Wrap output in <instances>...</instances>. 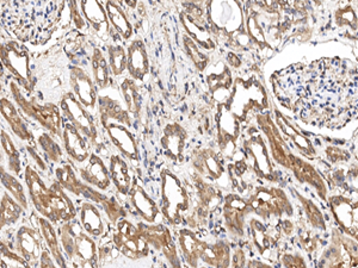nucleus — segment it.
I'll return each mask as SVG.
<instances>
[{
    "mask_svg": "<svg viewBox=\"0 0 358 268\" xmlns=\"http://www.w3.org/2000/svg\"><path fill=\"white\" fill-rule=\"evenodd\" d=\"M273 92L303 124L338 129L358 119V66L350 59L300 62L273 77Z\"/></svg>",
    "mask_w": 358,
    "mask_h": 268,
    "instance_id": "f257e3e1",
    "label": "nucleus"
},
{
    "mask_svg": "<svg viewBox=\"0 0 358 268\" xmlns=\"http://www.w3.org/2000/svg\"><path fill=\"white\" fill-rule=\"evenodd\" d=\"M256 121L258 129L264 134L273 163L292 172L299 183L312 187L322 202H327L329 187L325 179L312 163L292 151L273 117L268 114H257Z\"/></svg>",
    "mask_w": 358,
    "mask_h": 268,
    "instance_id": "f03ea898",
    "label": "nucleus"
},
{
    "mask_svg": "<svg viewBox=\"0 0 358 268\" xmlns=\"http://www.w3.org/2000/svg\"><path fill=\"white\" fill-rule=\"evenodd\" d=\"M24 180L29 197L40 216L59 225L77 218V207L57 180L47 186L40 173L30 165L25 166Z\"/></svg>",
    "mask_w": 358,
    "mask_h": 268,
    "instance_id": "7ed1b4c3",
    "label": "nucleus"
},
{
    "mask_svg": "<svg viewBox=\"0 0 358 268\" xmlns=\"http://www.w3.org/2000/svg\"><path fill=\"white\" fill-rule=\"evenodd\" d=\"M57 235L66 259L73 268H98L97 244L94 237L84 230L79 220L60 224Z\"/></svg>",
    "mask_w": 358,
    "mask_h": 268,
    "instance_id": "20e7f679",
    "label": "nucleus"
},
{
    "mask_svg": "<svg viewBox=\"0 0 358 268\" xmlns=\"http://www.w3.org/2000/svg\"><path fill=\"white\" fill-rule=\"evenodd\" d=\"M10 91L15 104L22 114L38 123L42 128H45L47 133L53 135L54 137L62 138V131L66 123L60 106H57L53 103L41 104L34 97L28 98L27 94H29L13 79L10 82Z\"/></svg>",
    "mask_w": 358,
    "mask_h": 268,
    "instance_id": "39448f33",
    "label": "nucleus"
},
{
    "mask_svg": "<svg viewBox=\"0 0 358 268\" xmlns=\"http://www.w3.org/2000/svg\"><path fill=\"white\" fill-rule=\"evenodd\" d=\"M206 8L208 28L216 42L224 38L231 43L236 35L246 31L244 8L239 1H210Z\"/></svg>",
    "mask_w": 358,
    "mask_h": 268,
    "instance_id": "423d86ee",
    "label": "nucleus"
},
{
    "mask_svg": "<svg viewBox=\"0 0 358 268\" xmlns=\"http://www.w3.org/2000/svg\"><path fill=\"white\" fill-rule=\"evenodd\" d=\"M248 202L252 212L264 222L290 218L294 216L289 197L285 190L278 187L257 186Z\"/></svg>",
    "mask_w": 358,
    "mask_h": 268,
    "instance_id": "0eeeda50",
    "label": "nucleus"
},
{
    "mask_svg": "<svg viewBox=\"0 0 358 268\" xmlns=\"http://www.w3.org/2000/svg\"><path fill=\"white\" fill-rule=\"evenodd\" d=\"M317 268H358L357 241L332 228L330 240L319 255Z\"/></svg>",
    "mask_w": 358,
    "mask_h": 268,
    "instance_id": "6e6552de",
    "label": "nucleus"
},
{
    "mask_svg": "<svg viewBox=\"0 0 358 268\" xmlns=\"http://www.w3.org/2000/svg\"><path fill=\"white\" fill-rule=\"evenodd\" d=\"M243 149L248 158V163L252 165V172L257 177L268 183H278L280 174L273 165V158L262 131L257 128H250L245 133Z\"/></svg>",
    "mask_w": 358,
    "mask_h": 268,
    "instance_id": "1a4fd4ad",
    "label": "nucleus"
},
{
    "mask_svg": "<svg viewBox=\"0 0 358 268\" xmlns=\"http://www.w3.org/2000/svg\"><path fill=\"white\" fill-rule=\"evenodd\" d=\"M190 211L187 187L172 172L162 174V212L170 224H179Z\"/></svg>",
    "mask_w": 358,
    "mask_h": 268,
    "instance_id": "9d476101",
    "label": "nucleus"
},
{
    "mask_svg": "<svg viewBox=\"0 0 358 268\" xmlns=\"http://www.w3.org/2000/svg\"><path fill=\"white\" fill-rule=\"evenodd\" d=\"M1 64L13 80L24 89L27 94L33 92L35 80L30 66V54L24 45L17 41H6L0 49Z\"/></svg>",
    "mask_w": 358,
    "mask_h": 268,
    "instance_id": "9b49d317",
    "label": "nucleus"
},
{
    "mask_svg": "<svg viewBox=\"0 0 358 268\" xmlns=\"http://www.w3.org/2000/svg\"><path fill=\"white\" fill-rule=\"evenodd\" d=\"M327 205L338 229L358 242V198L334 193L329 195Z\"/></svg>",
    "mask_w": 358,
    "mask_h": 268,
    "instance_id": "f8f14e48",
    "label": "nucleus"
},
{
    "mask_svg": "<svg viewBox=\"0 0 358 268\" xmlns=\"http://www.w3.org/2000/svg\"><path fill=\"white\" fill-rule=\"evenodd\" d=\"M60 110L62 116L67 119V122L82 133L83 136L94 143L97 138L98 131L91 111L87 110L82 103L78 100L72 91L66 92L60 99Z\"/></svg>",
    "mask_w": 358,
    "mask_h": 268,
    "instance_id": "ddd939ff",
    "label": "nucleus"
},
{
    "mask_svg": "<svg viewBox=\"0 0 358 268\" xmlns=\"http://www.w3.org/2000/svg\"><path fill=\"white\" fill-rule=\"evenodd\" d=\"M113 242L118 252L133 260L146 258L150 253V246L138 230V225H134L129 221H120L116 224Z\"/></svg>",
    "mask_w": 358,
    "mask_h": 268,
    "instance_id": "4468645a",
    "label": "nucleus"
},
{
    "mask_svg": "<svg viewBox=\"0 0 358 268\" xmlns=\"http://www.w3.org/2000/svg\"><path fill=\"white\" fill-rule=\"evenodd\" d=\"M241 119L233 114L229 106H217L215 116L216 140L222 154L232 155L236 151L238 138L241 137Z\"/></svg>",
    "mask_w": 358,
    "mask_h": 268,
    "instance_id": "2eb2a0df",
    "label": "nucleus"
},
{
    "mask_svg": "<svg viewBox=\"0 0 358 268\" xmlns=\"http://www.w3.org/2000/svg\"><path fill=\"white\" fill-rule=\"evenodd\" d=\"M252 210L250 207L248 200L243 198L236 193H228L224 197L222 217H224V229L228 234L241 239L245 236V221Z\"/></svg>",
    "mask_w": 358,
    "mask_h": 268,
    "instance_id": "dca6fc26",
    "label": "nucleus"
},
{
    "mask_svg": "<svg viewBox=\"0 0 358 268\" xmlns=\"http://www.w3.org/2000/svg\"><path fill=\"white\" fill-rule=\"evenodd\" d=\"M138 228L150 247L163 253L172 267L180 268L177 247L169 228L163 224H148L143 222L138 223Z\"/></svg>",
    "mask_w": 358,
    "mask_h": 268,
    "instance_id": "f3484780",
    "label": "nucleus"
},
{
    "mask_svg": "<svg viewBox=\"0 0 358 268\" xmlns=\"http://www.w3.org/2000/svg\"><path fill=\"white\" fill-rule=\"evenodd\" d=\"M69 82L72 87V94L78 100L90 111L96 110L98 106V89L94 82V77L86 72L85 68L74 65L69 70Z\"/></svg>",
    "mask_w": 358,
    "mask_h": 268,
    "instance_id": "a211bd4d",
    "label": "nucleus"
},
{
    "mask_svg": "<svg viewBox=\"0 0 358 268\" xmlns=\"http://www.w3.org/2000/svg\"><path fill=\"white\" fill-rule=\"evenodd\" d=\"M102 126L123 158L129 160L133 165H138L140 153L138 143L135 141L134 135L131 134L129 126L116 122L104 123Z\"/></svg>",
    "mask_w": 358,
    "mask_h": 268,
    "instance_id": "6ab92c4d",
    "label": "nucleus"
},
{
    "mask_svg": "<svg viewBox=\"0 0 358 268\" xmlns=\"http://www.w3.org/2000/svg\"><path fill=\"white\" fill-rule=\"evenodd\" d=\"M41 239L43 237L40 229L36 230L30 225H22L15 236V252L28 261L29 264H35L36 261L41 260L45 251L42 249Z\"/></svg>",
    "mask_w": 358,
    "mask_h": 268,
    "instance_id": "aec40b11",
    "label": "nucleus"
},
{
    "mask_svg": "<svg viewBox=\"0 0 358 268\" xmlns=\"http://www.w3.org/2000/svg\"><path fill=\"white\" fill-rule=\"evenodd\" d=\"M192 166L201 178H207L209 181H221L228 171L224 167L220 155L212 148H204L195 151L192 156Z\"/></svg>",
    "mask_w": 358,
    "mask_h": 268,
    "instance_id": "412c9836",
    "label": "nucleus"
},
{
    "mask_svg": "<svg viewBox=\"0 0 358 268\" xmlns=\"http://www.w3.org/2000/svg\"><path fill=\"white\" fill-rule=\"evenodd\" d=\"M79 177L84 183L94 187L98 191H106L111 184L110 171L103 158L97 154H91L85 163L79 167Z\"/></svg>",
    "mask_w": 358,
    "mask_h": 268,
    "instance_id": "4be33fe9",
    "label": "nucleus"
},
{
    "mask_svg": "<svg viewBox=\"0 0 358 268\" xmlns=\"http://www.w3.org/2000/svg\"><path fill=\"white\" fill-rule=\"evenodd\" d=\"M127 72L134 82H145L150 73V59L143 40L135 38L127 45Z\"/></svg>",
    "mask_w": 358,
    "mask_h": 268,
    "instance_id": "5701e85b",
    "label": "nucleus"
},
{
    "mask_svg": "<svg viewBox=\"0 0 358 268\" xmlns=\"http://www.w3.org/2000/svg\"><path fill=\"white\" fill-rule=\"evenodd\" d=\"M275 123L280 131L289 138L290 142H293L294 147L296 148L299 154H301L302 158L308 160H317L319 158L317 148L310 141V138L302 134L301 131H299L296 126H294L293 123L277 109H275Z\"/></svg>",
    "mask_w": 358,
    "mask_h": 268,
    "instance_id": "b1692460",
    "label": "nucleus"
},
{
    "mask_svg": "<svg viewBox=\"0 0 358 268\" xmlns=\"http://www.w3.org/2000/svg\"><path fill=\"white\" fill-rule=\"evenodd\" d=\"M250 229L258 252L264 258H271V254L276 249L281 236H283L278 223L277 227H268L264 221L262 222L261 218H251Z\"/></svg>",
    "mask_w": 358,
    "mask_h": 268,
    "instance_id": "393cba45",
    "label": "nucleus"
},
{
    "mask_svg": "<svg viewBox=\"0 0 358 268\" xmlns=\"http://www.w3.org/2000/svg\"><path fill=\"white\" fill-rule=\"evenodd\" d=\"M79 4L89 29H91L99 38H102L103 41H106L113 31L104 3L97 0H85L79 1Z\"/></svg>",
    "mask_w": 358,
    "mask_h": 268,
    "instance_id": "a878e982",
    "label": "nucleus"
},
{
    "mask_svg": "<svg viewBox=\"0 0 358 268\" xmlns=\"http://www.w3.org/2000/svg\"><path fill=\"white\" fill-rule=\"evenodd\" d=\"M0 111L1 117L8 123V128L13 131L16 137L23 142L28 143V146L35 147V137L33 131L29 129L28 124L25 123L23 114L17 107L15 103L11 102L8 98L3 97L0 99Z\"/></svg>",
    "mask_w": 358,
    "mask_h": 268,
    "instance_id": "bb28decb",
    "label": "nucleus"
},
{
    "mask_svg": "<svg viewBox=\"0 0 358 268\" xmlns=\"http://www.w3.org/2000/svg\"><path fill=\"white\" fill-rule=\"evenodd\" d=\"M62 140L66 154L73 163L82 165L90 158L89 141L71 123L66 122Z\"/></svg>",
    "mask_w": 358,
    "mask_h": 268,
    "instance_id": "cd10ccee",
    "label": "nucleus"
},
{
    "mask_svg": "<svg viewBox=\"0 0 358 268\" xmlns=\"http://www.w3.org/2000/svg\"><path fill=\"white\" fill-rule=\"evenodd\" d=\"M104 6H106L113 34H115L121 41L129 43L133 40L134 28L129 17L127 15L126 8H123L122 3L106 1Z\"/></svg>",
    "mask_w": 358,
    "mask_h": 268,
    "instance_id": "c85d7f7f",
    "label": "nucleus"
},
{
    "mask_svg": "<svg viewBox=\"0 0 358 268\" xmlns=\"http://www.w3.org/2000/svg\"><path fill=\"white\" fill-rule=\"evenodd\" d=\"M187 140V133L183 126L178 123H171L165 126L160 143L169 158L173 161H179L183 158Z\"/></svg>",
    "mask_w": 358,
    "mask_h": 268,
    "instance_id": "c756f323",
    "label": "nucleus"
},
{
    "mask_svg": "<svg viewBox=\"0 0 358 268\" xmlns=\"http://www.w3.org/2000/svg\"><path fill=\"white\" fill-rule=\"evenodd\" d=\"M98 114L101 124L108 122L122 123L131 128L133 122L131 114L127 110L124 103L122 104L118 99L109 96H102L98 99Z\"/></svg>",
    "mask_w": 358,
    "mask_h": 268,
    "instance_id": "7c9ffc66",
    "label": "nucleus"
},
{
    "mask_svg": "<svg viewBox=\"0 0 358 268\" xmlns=\"http://www.w3.org/2000/svg\"><path fill=\"white\" fill-rule=\"evenodd\" d=\"M129 200L131 205L138 212V215L146 223L155 224L159 217V207L155 200L148 195L146 190L138 181H134L129 192Z\"/></svg>",
    "mask_w": 358,
    "mask_h": 268,
    "instance_id": "2f4dec72",
    "label": "nucleus"
},
{
    "mask_svg": "<svg viewBox=\"0 0 358 268\" xmlns=\"http://www.w3.org/2000/svg\"><path fill=\"white\" fill-rule=\"evenodd\" d=\"M77 210L78 218L84 230L92 237H102L106 232V224L102 214L94 203L90 200H80Z\"/></svg>",
    "mask_w": 358,
    "mask_h": 268,
    "instance_id": "473e14b6",
    "label": "nucleus"
},
{
    "mask_svg": "<svg viewBox=\"0 0 358 268\" xmlns=\"http://www.w3.org/2000/svg\"><path fill=\"white\" fill-rule=\"evenodd\" d=\"M178 244L187 264L192 268H197L207 242L201 240L190 228H184L178 232Z\"/></svg>",
    "mask_w": 358,
    "mask_h": 268,
    "instance_id": "72a5a7b5",
    "label": "nucleus"
},
{
    "mask_svg": "<svg viewBox=\"0 0 358 268\" xmlns=\"http://www.w3.org/2000/svg\"><path fill=\"white\" fill-rule=\"evenodd\" d=\"M37 224H38L42 237L45 239V246L48 248L49 253L57 266L60 268H72L69 267V261L66 259L65 253L62 251L59 235L54 229V224L42 216L37 218Z\"/></svg>",
    "mask_w": 358,
    "mask_h": 268,
    "instance_id": "f704fd0d",
    "label": "nucleus"
},
{
    "mask_svg": "<svg viewBox=\"0 0 358 268\" xmlns=\"http://www.w3.org/2000/svg\"><path fill=\"white\" fill-rule=\"evenodd\" d=\"M109 171H110L111 183L114 184L117 192L121 195H128L133 186L129 166L126 158L121 154H113L109 158Z\"/></svg>",
    "mask_w": 358,
    "mask_h": 268,
    "instance_id": "c9c22d12",
    "label": "nucleus"
},
{
    "mask_svg": "<svg viewBox=\"0 0 358 268\" xmlns=\"http://www.w3.org/2000/svg\"><path fill=\"white\" fill-rule=\"evenodd\" d=\"M201 260L212 268H229L232 264V253L229 244L224 240L206 244Z\"/></svg>",
    "mask_w": 358,
    "mask_h": 268,
    "instance_id": "e433bc0d",
    "label": "nucleus"
},
{
    "mask_svg": "<svg viewBox=\"0 0 358 268\" xmlns=\"http://www.w3.org/2000/svg\"><path fill=\"white\" fill-rule=\"evenodd\" d=\"M179 20H180V23L183 24L187 36L192 37V40L200 45L204 52L206 50H214L216 48L217 42H216L215 37L208 27H203V25H200L199 23H196L195 21H192V18L187 16L184 11H180V13H179Z\"/></svg>",
    "mask_w": 358,
    "mask_h": 268,
    "instance_id": "4c0bfd02",
    "label": "nucleus"
},
{
    "mask_svg": "<svg viewBox=\"0 0 358 268\" xmlns=\"http://www.w3.org/2000/svg\"><path fill=\"white\" fill-rule=\"evenodd\" d=\"M295 198L299 200L301 205L303 214H305L306 223L310 228H313L317 232H325L327 230V224H326L325 216L322 214L320 207H317L313 200H310L301 192L297 191L295 187H292Z\"/></svg>",
    "mask_w": 358,
    "mask_h": 268,
    "instance_id": "58836bf2",
    "label": "nucleus"
},
{
    "mask_svg": "<svg viewBox=\"0 0 358 268\" xmlns=\"http://www.w3.org/2000/svg\"><path fill=\"white\" fill-rule=\"evenodd\" d=\"M90 65H91V72L94 77V84L97 89H104L111 85L110 68H109V62L106 54L103 53L101 49H92L91 57H90Z\"/></svg>",
    "mask_w": 358,
    "mask_h": 268,
    "instance_id": "ea45409f",
    "label": "nucleus"
},
{
    "mask_svg": "<svg viewBox=\"0 0 358 268\" xmlns=\"http://www.w3.org/2000/svg\"><path fill=\"white\" fill-rule=\"evenodd\" d=\"M296 239L300 248L310 258L317 255L319 252L322 253L326 246L320 236V232L314 230L307 223L300 224L296 228Z\"/></svg>",
    "mask_w": 358,
    "mask_h": 268,
    "instance_id": "a19ab883",
    "label": "nucleus"
},
{
    "mask_svg": "<svg viewBox=\"0 0 358 268\" xmlns=\"http://www.w3.org/2000/svg\"><path fill=\"white\" fill-rule=\"evenodd\" d=\"M55 177L57 183L62 185L66 192H69L77 197H83L86 184L83 181L80 177H78L71 163H60V166L55 168Z\"/></svg>",
    "mask_w": 358,
    "mask_h": 268,
    "instance_id": "79ce46f5",
    "label": "nucleus"
},
{
    "mask_svg": "<svg viewBox=\"0 0 358 268\" xmlns=\"http://www.w3.org/2000/svg\"><path fill=\"white\" fill-rule=\"evenodd\" d=\"M120 91L123 97V103L131 117H136L141 111V98L138 91V82L129 77H123L120 82Z\"/></svg>",
    "mask_w": 358,
    "mask_h": 268,
    "instance_id": "37998d69",
    "label": "nucleus"
},
{
    "mask_svg": "<svg viewBox=\"0 0 358 268\" xmlns=\"http://www.w3.org/2000/svg\"><path fill=\"white\" fill-rule=\"evenodd\" d=\"M24 209L21 204L17 203L8 192H3L1 203H0V217H1V228L8 227L16 224L21 220Z\"/></svg>",
    "mask_w": 358,
    "mask_h": 268,
    "instance_id": "c03bdc74",
    "label": "nucleus"
},
{
    "mask_svg": "<svg viewBox=\"0 0 358 268\" xmlns=\"http://www.w3.org/2000/svg\"><path fill=\"white\" fill-rule=\"evenodd\" d=\"M1 149L6 155V161H8V168L10 173L13 175H21L23 171V166H22L21 154L15 146L11 136L8 134V131L1 129Z\"/></svg>",
    "mask_w": 358,
    "mask_h": 268,
    "instance_id": "a18cd8bd",
    "label": "nucleus"
},
{
    "mask_svg": "<svg viewBox=\"0 0 358 268\" xmlns=\"http://www.w3.org/2000/svg\"><path fill=\"white\" fill-rule=\"evenodd\" d=\"M106 57L113 77H122L127 72V48L120 43H111L106 48Z\"/></svg>",
    "mask_w": 358,
    "mask_h": 268,
    "instance_id": "49530a36",
    "label": "nucleus"
},
{
    "mask_svg": "<svg viewBox=\"0 0 358 268\" xmlns=\"http://www.w3.org/2000/svg\"><path fill=\"white\" fill-rule=\"evenodd\" d=\"M1 185L5 187L8 195L16 200L17 203L21 204L25 211L29 209L28 198L25 195L23 184L17 179L16 175L11 174L5 171L4 166H1Z\"/></svg>",
    "mask_w": 358,
    "mask_h": 268,
    "instance_id": "de8ad7c7",
    "label": "nucleus"
},
{
    "mask_svg": "<svg viewBox=\"0 0 358 268\" xmlns=\"http://www.w3.org/2000/svg\"><path fill=\"white\" fill-rule=\"evenodd\" d=\"M37 143L41 148L42 153L45 154V158L52 163H62L64 161V151L62 146L57 143V140L53 135L49 133H42L37 137Z\"/></svg>",
    "mask_w": 358,
    "mask_h": 268,
    "instance_id": "09e8293b",
    "label": "nucleus"
},
{
    "mask_svg": "<svg viewBox=\"0 0 358 268\" xmlns=\"http://www.w3.org/2000/svg\"><path fill=\"white\" fill-rule=\"evenodd\" d=\"M248 163L244 158H241L236 163L228 165V177L232 181L233 186L238 193L248 191Z\"/></svg>",
    "mask_w": 358,
    "mask_h": 268,
    "instance_id": "8fccbe9b",
    "label": "nucleus"
},
{
    "mask_svg": "<svg viewBox=\"0 0 358 268\" xmlns=\"http://www.w3.org/2000/svg\"><path fill=\"white\" fill-rule=\"evenodd\" d=\"M183 47L187 57H190V60L196 66V68L199 69L200 72H203L208 68L209 57H208L203 49L201 48L200 45L192 40V37L187 36V34L183 36Z\"/></svg>",
    "mask_w": 358,
    "mask_h": 268,
    "instance_id": "3c124183",
    "label": "nucleus"
},
{
    "mask_svg": "<svg viewBox=\"0 0 358 268\" xmlns=\"http://www.w3.org/2000/svg\"><path fill=\"white\" fill-rule=\"evenodd\" d=\"M334 23L338 28H349L355 33L358 29V17L351 4H341L334 13Z\"/></svg>",
    "mask_w": 358,
    "mask_h": 268,
    "instance_id": "603ef678",
    "label": "nucleus"
},
{
    "mask_svg": "<svg viewBox=\"0 0 358 268\" xmlns=\"http://www.w3.org/2000/svg\"><path fill=\"white\" fill-rule=\"evenodd\" d=\"M324 156H325L326 163L330 165V167H339L350 163L352 154L350 151H348L343 147L329 144L324 149Z\"/></svg>",
    "mask_w": 358,
    "mask_h": 268,
    "instance_id": "864d4df0",
    "label": "nucleus"
},
{
    "mask_svg": "<svg viewBox=\"0 0 358 268\" xmlns=\"http://www.w3.org/2000/svg\"><path fill=\"white\" fill-rule=\"evenodd\" d=\"M1 267L31 268V266L21 255L11 251L4 242H1Z\"/></svg>",
    "mask_w": 358,
    "mask_h": 268,
    "instance_id": "5fc2aeb1",
    "label": "nucleus"
},
{
    "mask_svg": "<svg viewBox=\"0 0 358 268\" xmlns=\"http://www.w3.org/2000/svg\"><path fill=\"white\" fill-rule=\"evenodd\" d=\"M101 207L111 223L117 224L120 221L124 220L126 212L121 207V204L118 203V200L114 197L108 195V198L101 204Z\"/></svg>",
    "mask_w": 358,
    "mask_h": 268,
    "instance_id": "6e6d98bb",
    "label": "nucleus"
},
{
    "mask_svg": "<svg viewBox=\"0 0 358 268\" xmlns=\"http://www.w3.org/2000/svg\"><path fill=\"white\" fill-rule=\"evenodd\" d=\"M280 261L283 268H308L305 256L302 255L301 252L296 251L282 252Z\"/></svg>",
    "mask_w": 358,
    "mask_h": 268,
    "instance_id": "4d7b16f0",
    "label": "nucleus"
},
{
    "mask_svg": "<svg viewBox=\"0 0 358 268\" xmlns=\"http://www.w3.org/2000/svg\"><path fill=\"white\" fill-rule=\"evenodd\" d=\"M69 8L71 18H72V22H73L74 28L79 30V31H86V30H89V25H87L85 17L83 15L79 1H69Z\"/></svg>",
    "mask_w": 358,
    "mask_h": 268,
    "instance_id": "13d9d810",
    "label": "nucleus"
},
{
    "mask_svg": "<svg viewBox=\"0 0 358 268\" xmlns=\"http://www.w3.org/2000/svg\"><path fill=\"white\" fill-rule=\"evenodd\" d=\"M25 149L28 151L29 156H30L31 160H33V163H35L34 168H35L38 173H45V172H47L48 167H47L45 160L42 158L41 155L37 153L36 149H35V147L27 146L25 147Z\"/></svg>",
    "mask_w": 358,
    "mask_h": 268,
    "instance_id": "bf43d9fd",
    "label": "nucleus"
},
{
    "mask_svg": "<svg viewBox=\"0 0 358 268\" xmlns=\"http://www.w3.org/2000/svg\"><path fill=\"white\" fill-rule=\"evenodd\" d=\"M232 267L233 268H246L248 266V260L246 255L241 248H236L232 254Z\"/></svg>",
    "mask_w": 358,
    "mask_h": 268,
    "instance_id": "052dcab7",
    "label": "nucleus"
},
{
    "mask_svg": "<svg viewBox=\"0 0 358 268\" xmlns=\"http://www.w3.org/2000/svg\"><path fill=\"white\" fill-rule=\"evenodd\" d=\"M40 266H41V268H60L57 266V262L52 259L49 251H45V249L43 251V254H42Z\"/></svg>",
    "mask_w": 358,
    "mask_h": 268,
    "instance_id": "680f3d73",
    "label": "nucleus"
},
{
    "mask_svg": "<svg viewBox=\"0 0 358 268\" xmlns=\"http://www.w3.org/2000/svg\"><path fill=\"white\" fill-rule=\"evenodd\" d=\"M246 268H273L271 265L266 264L264 261L256 260V259H252V260L248 261V266Z\"/></svg>",
    "mask_w": 358,
    "mask_h": 268,
    "instance_id": "e2e57ef3",
    "label": "nucleus"
},
{
    "mask_svg": "<svg viewBox=\"0 0 358 268\" xmlns=\"http://www.w3.org/2000/svg\"><path fill=\"white\" fill-rule=\"evenodd\" d=\"M227 62L229 65L232 66V67H234V68H238V67L241 65V61L239 60V57H236V54L234 53V52L228 54Z\"/></svg>",
    "mask_w": 358,
    "mask_h": 268,
    "instance_id": "0e129e2a",
    "label": "nucleus"
},
{
    "mask_svg": "<svg viewBox=\"0 0 358 268\" xmlns=\"http://www.w3.org/2000/svg\"><path fill=\"white\" fill-rule=\"evenodd\" d=\"M354 154L358 163V134L357 136H356V140H355Z\"/></svg>",
    "mask_w": 358,
    "mask_h": 268,
    "instance_id": "69168bd1",
    "label": "nucleus"
}]
</instances>
